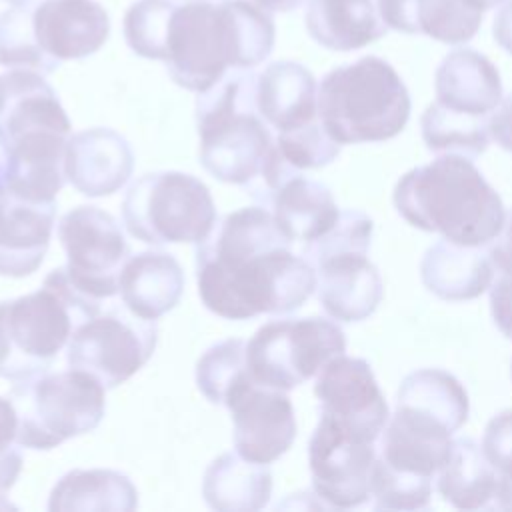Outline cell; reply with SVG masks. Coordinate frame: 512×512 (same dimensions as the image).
Masks as SVG:
<instances>
[{"label": "cell", "mask_w": 512, "mask_h": 512, "mask_svg": "<svg viewBox=\"0 0 512 512\" xmlns=\"http://www.w3.org/2000/svg\"><path fill=\"white\" fill-rule=\"evenodd\" d=\"M138 506V490L132 480L116 470H70L52 488L50 512H132Z\"/></svg>", "instance_id": "f546056e"}, {"label": "cell", "mask_w": 512, "mask_h": 512, "mask_svg": "<svg viewBox=\"0 0 512 512\" xmlns=\"http://www.w3.org/2000/svg\"><path fill=\"white\" fill-rule=\"evenodd\" d=\"M314 394L320 414L334 418L350 432L376 442L388 424V402L364 358L338 354L318 374Z\"/></svg>", "instance_id": "2e32d148"}, {"label": "cell", "mask_w": 512, "mask_h": 512, "mask_svg": "<svg viewBox=\"0 0 512 512\" xmlns=\"http://www.w3.org/2000/svg\"><path fill=\"white\" fill-rule=\"evenodd\" d=\"M32 26L40 48L58 62L92 56L110 34L108 12L96 0H42Z\"/></svg>", "instance_id": "ac0fdd59"}, {"label": "cell", "mask_w": 512, "mask_h": 512, "mask_svg": "<svg viewBox=\"0 0 512 512\" xmlns=\"http://www.w3.org/2000/svg\"><path fill=\"white\" fill-rule=\"evenodd\" d=\"M344 352V330L320 316L266 322L246 342L250 376L258 384L284 392L304 384Z\"/></svg>", "instance_id": "8fae6325"}, {"label": "cell", "mask_w": 512, "mask_h": 512, "mask_svg": "<svg viewBox=\"0 0 512 512\" xmlns=\"http://www.w3.org/2000/svg\"><path fill=\"white\" fill-rule=\"evenodd\" d=\"M276 146L282 158L296 170H316L334 162L340 154L338 144L320 124L314 120L306 126L278 132Z\"/></svg>", "instance_id": "e575fe53"}, {"label": "cell", "mask_w": 512, "mask_h": 512, "mask_svg": "<svg viewBox=\"0 0 512 512\" xmlns=\"http://www.w3.org/2000/svg\"><path fill=\"white\" fill-rule=\"evenodd\" d=\"M266 208L272 210L282 234L302 246L326 234L340 214L330 188L302 174L280 184Z\"/></svg>", "instance_id": "83f0119b"}, {"label": "cell", "mask_w": 512, "mask_h": 512, "mask_svg": "<svg viewBox=\"0 0 512 512\" xmlns=\"http://www.w3.org/2000/svg\"><path fill=\"white\" fill-rule=\"evenodd\" d=\"M256 74L232 70L196 98L200 164L220 182L248 194L278 154L276 138L254 100Z\"/></svg>", "instance_id": "8992f818"}, {"label": "cell", "mask_w": 512, "mask_h": 512, "mask_svg": "<svg viewBox=\"0 0 512 512\" xmlns=\"http://www.w3.org/2000/svg\"><path fill=\"white\" fill-rule=\"evenodd\" d=\"M470 4H474L476 8H480L482 12H486V10H492V8H496L498 4H502L504 0H468Z\"/></svg>", "instance_id": "f6af8a7d"}, {"label": "cell", "mask_w": 512, "mask_h": 512, "mask_svg": "<svg viewBox=\"0 0 512 512\" xmlns=\"http://www.w3.org/2000/svg\"><path fill=\"white\" fill-rule=\"evenodd\" d=\"M18 414L10 396H0V456L16 450Z\"/></svg>", "instance_id": "60d3db41"}, {"label": "cell", "mask_w": 512, "mask_h": 512, "mask_svg": "<svg viewBox=\"0 0 512 512\" xmlns=\"http://www.w3.org/2000/svg\"><path fill=\"white\" fill-rule=\"evenodd\" d=\"M436 102L448 110L490 116L502 100L498 68L482 52L456 48L448 52L434 74Z\"/></svg>", "instance_id": "7402d4cb"}, {"label": "cell", "mask_w": 512, "mask_h": 512, "mask_svg": "<svg viewBox=\"0 0 512 512\" xmlns=\"http://www.w3.org/2000/svg\"><path fill=\"white\" fill-rule=\"evenodd\" d=\"M420 130L426 148L434 154L476 158L490 146L488 116H470L448 110L436 100L422 112Z\"/></svg>", "instance_id": "4dcf8cb0"}, {"label": "cell", "mask_w": 512, "mask_h": 512, "mask_svg": "<svg viewBox=\"0 0 512 512\" xmlns=\"http://www.w3.org/2000/svg\"><path fill=\"white\" fill-rule=\"evenodd\" d=\"M374 234L372 218L362 210H340L336 222L326 234L314 242L302 246V256L312 262V266L332 254L342 252H364L368 254Z\"/></svg>", "instance_id": "d590c367"}, {"label": "cell", "mask_w": 512, "mask_h": 512, "mask_svg": "<svg viewBox=\"0 0 512 512\" xmlns=\"http://www.w3.org/2000/svg\"><path fill=\"white\" fill-rule=\"evenodd\" d=\"M246 342L228 338L210 346L196 362V386L212 404H224L228 392L246 378Z\"/></svg>", "instance_id": "d6a6232c"}, {"label": "cell", "mask_w": 512, "mask_h": 512, "mask_svg": "<svg viewBox=\"0 0 512 512\" xmlns=\"http://www.w3.org/2000/svg\"><path fill=\"white\" fill-rule=\"evenodd\" d=\"M376 456V442L320 414L308 442V468L316 498L338 510L364 506L372 498Z\"/></svg>", "instance_id": "5bb4252c"}, {"label": "cell", "mask_w": 512, "mask_h": 512, "mask_svg": "<svg viewBox=\"0 0 512 512\" xmlns=\"http://www.w3.org/2000/svg\"><path fill=\"white\" fill-rule=\"evenodd\" d=\"M304 24L310 38L334 52H352L388 32L380 0H308Z\"/></svg>", "instance_id": "d4e9b609"}, {"label": "cell", "mask_w": 512, "mask_h": 512, "mask_svg": "<svg viewBox=\"0 0 512 512\" xmlns=\"http://www.w3.org/2000/svg\"><path fill=\"white\" fill-rule=\"evenodd\" d=\"M102 310L80 292L66 268L52 270L36 292L0 302V376L10 382L48 372L74 328Z\"/></svg>", "instance_id": "52a82bcc"}, {"label": "cell", "mask_w": 512, "mask_h": 512, "mask_svg": "<svg viewBox=\"0 0 512 512\" xmlns=\"http://www.w3.org/2000/svg\"><path fill=\"white\" fill-rule=\"evenodd\" d=\"M490 314L502 336L512 340V274H500L490 286Z\"/></svg>", "instance_id": "74e56055"}, {"label": "cell", "mask_w": 512, "mask_h": 512, "mask_svg": "<svg viewBox=\"0 0 512 512\" xmlns=\"http://www.w3.org/2000/svg\"><path fill=\"white\" fill-rule=\"evenodd\" d=\"M236 452L258 464L282 458L296 440V414L284 390L258 384L250 374L226 396Z\"/></svg>", "instance_id": "9a60e30c"}, {"label": "cell", "mask_w": 512, "mask_h": 512, "mask_svg": "<svg viewBox=\"0 0 512 512\" xmlns=\"http://www.w3.org/2000/svg\"><path fill=\"white\" fill-rule=\"evenodd\" d=\"M436 490L458 510H498L500 478L486 458L482 444L470 436L456 438L440 472Z\"/></svg>", "instance_id": "4316f807"}, {"label": "cell", "mask_w": 512, "mask_h": 512, "mask_svg": "<svg viewBox=\"0 0 512 512\" xmlns=\"http://www.w3.org/2000/svg\"><path fill=\"white\" fill-rule=\"evenodd\" d=\"M122 220L130 236L152 246L200 244L216 224V204L192 174L148 172L128 186Z\"/></svg>", "instance_id": "30bf717a"}, {"label": "cell", "mask_w": 512, "mask_h": 512, "mask_svg": "<svg viewBox=\"0 0 512 512\" xmlns=\"http://www.w3.org/2000/svg\"><path fill=\"white\" fill-rule=\"evenodd\" d=\"M410 110L404 80L380 56L368 54L336 66L318 84V120L342 146L398 136Z\"/></svg>", "instance_id": "ba28073f"}, {"label": "cell", "mask_w": 512, "mask_h": 512, "mask_svg": "<svg viewBox=\"0 0 512 512\" xmlns=\"http://www.w3.org/2000/svg\"><path fill=\"white\" fill-rule=\"evenodd\" d=\"M468 414V392L454 374L442 368L414 370L398 386L376 460L398 474L436 480L450 456L452 434L468 422Z\"/></svg>", "instance_id": "5b68a950"}, {"label": "cell", "mask_w": 512, "mask_h": 512, "mask_svg": "<svg viewBox=\"0 0 512 512\" xmlns=\"http://www.w3.org/2000/svg\"><path fill=\"white\" fill-rule=\"evenodd\" d=\"M4 2H8V4H12V6H36V4H40L42 0H4Z\"/></svg>", "instance_id": "bcb514c9"}, {"label": "cell", "mask_w": 512, "mask_h": 512, "mask_svg": "<svg viewBox=\"0 0 512 512\" xmlns=\"http://www.w3.org/2000/svg\"><path fill=\"white\" fill-rule=\"evenodd\" d=\"M172 0H136L124 14L122 32L128 48L148 60H164Z\"/></svg>", "instance_id": "836d02e7"}, {"label": "cell", "mask_w": 512, "mask_h": 512, "mask_svg": "<svg viewBox=\"0 0 512 512\" xmlns=\"http://www.w3.org/2000/svg\"><path fill=\"white\" fill-rule=\"evenodd\" d=\"M56 200H34L4 188L0 192V276L34 274L50 246Z\"/></svg>", "instance_id": "e0dca14e"}, {"label": "cell", "mask_w": 512, "mask_h": 512, "mask_svg": "<svg viewBox=\"0 0 512 512\" xmlns=\"http://www.w3.org/2000/svg\"><path fill=\"white\" fill-rule=\"evenodd\" d=\"M58 240L66 252V274L80 292L96 300L118 294L130 248L110 212L98 206L68 210L58 222Z\"/></svg>", "instance_id": "4fadbf2b"}, {"label": "cell", "mask_w": 512, "mask_h": 512, "mask_svg": "<svg viewBox=\"0 0 512 512\" xmlns=\"http://www.w3.org/2000/svg\"><path fill=\"white\" fill-rule=\"evenodd\" d=\"M156 342V320H144L122 304L100 310L74 328L66 364L92 374L108 390L132 378L152 358Z\"/></svg>", "instance_id": "7c38bea8"}, {"label": "cell", "mask_w": 512, "mask_h": 512, "mask_svg": "<svg viewBox=\"0 0 512 512\" xmlns=\"http://www.w3.org/2000/svg\"><path fill=\"white\" fill-rule=\"evenodd\" d=\"M292 246L262 204L226 214L196 248L202 304L226 320L298 310L316 292L318 276Z\"/></svg>", "instance_id": "6da1fadb"}, {"label": "cell", "mask_w": 512, "mask_h": 512, "mask_svg": "<svg viewBox=\"0 0 512 512\" xmlns=\"http://www.w3.org/2000/svg\"><path fill=\"white\" fill-rule=\"evenodd\" d=\"M0 124L10 144L6 188L34 200H56L66 184L64 154L72 124L42 72L0 70Z\"/></svg>", "instance_id": "277c9868"}, {"label": "cell", "mask_w": 512, "mask_h": 512, "mask_svg": "<svg viewBox=\"0 0 512 512\" xmlns=\"http://www.w3.org/2000/svg\"><path fill=\"white\" fill-rule=\"evenodd\" d=\"M490 138L506 152H512V92L488 116Z\"/></svg>", "instance_id": "ab89813d"}, {"label": "cell", "mask_w": 512, "mask_h": 512, "mask_svg": "<svg viewBox=\"0 0 512 512\" xmlns=\"http://www.w3.org/2000/svg\"><path fill=\"white\" fill-rule=\"evenodd\" d=\"M480 444L500 478L498 510H512V408L488 420Z\"/></svg>", "instance_id": "8d00e7d4"}, {"label": "cell", "mask_w": 512, "mask_h": 512, "mask_svg": "<svg viewBox=\"0 0 512 512\" xmlns=\"http://www.w3.org/2000/svg\"><path fill=\"white\" fill-rule=\"evenodd\" d=\"M272 12L250 0L176 4L166 36L168 76L190 92H204L230 70H252L274 50Z\"/></svg>", "instance_id": "7a4b0ae2"}, {"label": "cell", "mask_w": 512, "mask_h": 512, "mask_svg": "<svg viewBox=\"0 0 512 512\" xmlns=\"http://www.w3.org/2000/svg\"><path fill=\"white\" fill-rule=\"evenodd\" d=\"M8 172H10V144L0 124V192L8 186Z\"/></svg>", "instance_id": "7bdbcfd3"}, {"label": "cell", "mask_w": 512, "mask_h": 512, "mask_svg": "<svg viewBox=\"0 0 512 512\" xmlns=\"http://www.w3.org/2000/svg\"><path fill=\"white\" fill-rule=\"evenodd\" d=\"M134 170L128 140L112 128H88L68 138L66 180L84 196L102 198L118 192Z\"/></svg>", "instance_id": "d6986e66"}, {"label": "cell", "mask_w": 512, "mask_h": 512, "mask_svg": "<svg viewBox=\"0 0 512 512\" xmlns=\"http://www.w3.org/2000/svg\"><path fill=\"white\" fill-rule=\"evenodd\" d=\"M396 212L414 228L462 246H486L502 228L504 204L472 158L438 154L404 172L392 194Z\"/></svg>", "instance_id": "3957f363"}, {"label": "cell", "mask_w": 512, "mask_h": 512, "mask_svg": "<svg viewBox=\"0 0 512 512\" xmlns=\"http://www.w3.org/2000/svg\"><path fill=\"white\" fill-rule=\"evenodd\" d=\"M182 292L184 270L172 254L144 250L126 258L118 294L132 314L144 320H158L180 302Z\"/></svg>", "instance_id": "603a6c76"}, {"label": "cell", "mask_w": 512, "mask_h": 512, "mask_svg": "<svg viewBox=\"0 0 512 512\" xmlns=\"http://www.w3.org/2000/svg\"><path fill=\"white\" fill-rule=\"evenodd\" d=\"M202 496L218 512H256L272 496V472L268 464L224 452L212 460L202 478Z\"/></svg>", "instance_id": "f1b7e54d"}, {"label": "cell", "mask_w": 512, "mask_h": 512, "mask_svg": "<svg viewBox=\"0 0 512 512\" xmlns=\"http://www.w3.org/2000/svg\"><path fill=\"white\" fill-rule=\"evenodd\" d=\"M492 36L496 44L512 56V0H506L492 22Z\"/></svg>", "instance_id": "b9f144b4"}, {"label": "cell", "mask_w": 512, "mask_h": 512, "mask_svg": "<svg viewBox=\"0 0 512 512\" xmlns=\"http://www.w3.org/2000/svg\"><path fill=\"white\" fill-rule=\"evenodd\" d=\"M388 28L424 34L442 44H464L476 36L484 12L468 0H380Z\"/></svg>", "instance_id": "484cf974"}, {"label": "cell", "mask_w": 512, "mask_h": 512, "mask_svg": "<svg viewBox=\"0 0 512 512\" xmlns=\"http://www.w3.org/2000/svg\"><path fill=\"white\" fill-rule=\"evenodd\" d=\"M254 100L260 116L276 132L294 130L318 120L316 78L294 60H276L256 74Z\"/></svg>", "instance_id": "44dd1931"}, {"label": "cell", "mask_w": 512, "mask_h": 512, "mask_svg": "<svg viewBox=\"0 0 512 512\" xmlns=\"http://www.w3.org/2000/svg\"><path fill=\"white\" fill-rule=\"evenodd\" d=\"M8 396L18 414L16 444L32 450H52L92 432L106 412V388L76 368L14 382Z\"/></svg>", "instance_id": "9c48e42d"}, {"label": "cell", "mask_w": 512, "mask_h": 512, "mask_svg": "<svg viewBox=\"0 0 512 512\" xmlns=\"http://www.w3.org/2000/svg\"><path fill=\"white\" fill-rule=\"evenodd\" d=\"M254 2L268 12H290L302 6L306 0H254Z\"/></svg>", "instance_id": "ee69618b"}, {"label": "cell", "mask_w": 512, "mask_h": 512, "mask_svg": "<svg viewBox=\"0 0 512 512\" xmlns=\"http://www.w3.org/2000/svg\"><path fill=\"white\" fill-rule=\"evenodd\" d=\"M58 64L36 42L32 10L28 6H12L0 14V66L30 68L46 76Z\"/></svg>", "instance_id": "1f68e13d"}, {"label": "cell", "mask_w": 512, "mask_h": 512, "mask_svg": "<svg viewBox=\"0 0 512 512\" xmlns=\"http://www.w3.org/2000/svg\"><path fill=\"white\" fill-rule=\"evenodd\" d=\"M482 248L462 246L450 240L432 244L420 262V278L430 294L448 302H464L482 296L494 278V266Z\"/></svg>", "instance_id": "cb8c5ba5"}, {"label": "cell", "mask_w": 512, "mask_h": 512, "mask_svg": "<svg viewBox=\"0 0 512 512\" xmlns=\"http://www.w3.org/2000/svg\"><path fill=\"white\" fill-rule=\"evenodd\" d=\"M322 310L336 322H360L382 302L384 284L364 252L332 254L314 264Z\"/></svg>", "instance_id": "ffe728a7"}, {"label": "cell", "mask_w": 512, "mask_h": 512, "mask_svg": "<svg viewBox=\"0 0 512 512\" xmlns=\"http://www.w3.org/2000/svg\"><path fill=\"white\" fill-rule=\"evenodd\" d=\"M486 252L500 274H512V208L504 214L500 232L486 244Z\"/></svg>", "instance_id": "f35d334b"}, {"label": "cell", "mask_w": 512, "mask_h": 512, "mask_svg": "<svg viewBox=\"0 0 512 512\" xmlns=\"http://www.w3.org/2000/svg\"><path fill=\"white\" fill-rule=\"evenodd\" d=\"M2 68H4V66H0V70H2Z\"/></svg>", "instance_id": "7dc6e473"}]
</instances>
